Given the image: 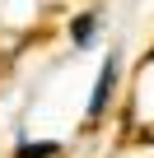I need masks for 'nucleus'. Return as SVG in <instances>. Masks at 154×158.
I'll list each match as a JSON object with an SVG mask.
<instances>
[{
  "instance_id": "f257e3e1",
  "label": "nucleus",
  "mask_w": 154,
  "mask_h": 158,
  "mask_svg": "<svg viewBox=\"0 0 154 158\" xmlns=\"http://www.w3.org/2000/svg\"><path fill=\"white\" fill-rule=\"evenodd\" d=\"M112 84H117V56H108V60H103V70H98V84H94V98H89V112H84V116H89V126H94V121L108 112Z\"/></svg>"
},
{
  "instance_id": "f03ea898",
  "label": "nucleus",
  "mask_w": 154,
  "mask_h": 158,
  "mask_svg": "<svg viewBox=\"0 0 154 158\" xmlns=\"http://www.w3.org/2000/svg\"><path fill=\"white\" fill-rule=\"evenodd\" d=\"M70 37L80 42V47H89V42L98 37V19H94V14H80V19L70 23Z\"/></svg>"
},
{
  "instance_id": "7ed1b4c3",
  "label": "nucleus",
  "mask_w": 154,
  "mask_h": 158,
  "mask_svg": "<svg viewBox=\"0 0 154 158\" xmlns=\"http://www.w3.org/2000/svg\"><path fill=\"white\" fill-rule=\"evenodd\" d=\"M61 144H19V158H56Z\"/></svg>"
}]
</instances>
